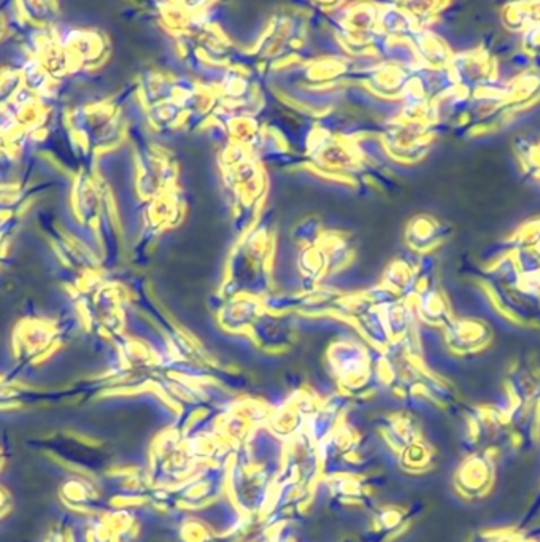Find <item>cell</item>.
<instances>
[{
    "mask_svg": "<svg viewBox=\"0 0 540 542\" xmlns=\"http://www.w3.org/2000/svg\"><path fill=\"white\" fill-rule=\"evenodd\" d=\"M93 180L89 177L86 169H81L75 175L74 186H72V212L75 213L77 220H80L83 225L93 226L96 217V204L93 201L94 194Z\"/></svg>",
    "mask_w": 540,
    "mask_h": 542,
    "instance_id": "obj_6",
    "label": "cell"
},
{
    "mask_svg": "<svg viewBox=\"0 0 540 542\" xmlns=\"http://www.w3.org/2000/svg\"><path fill=\"white\" fill-rule=\"evenodd\" d=\"M40 231L47 237L48 244L58 258L59 264L70 271L86 274L89 272L88 255L80 242L67 233L51 215H42L40 218Z\"/></svg>",
    "mask_w": 540,
    "mask_h": 542,
    "instance_id": "obj_3",
    "label": "cell"
},
{
    "mask_svg": "<svg viewBox=\"0 0 540 542\" xmlns=\"http://www.w3.org/2000/svg\"><path fill=\"white\" fill-rule=\"evenodd\" d=\"M21 220H10L0 223V268L8 258V252L12 247L13 237H15Z\"/></svg>",
    "mask_w": 540,
    "mask_h": 542,
    "instance_id": "obj_11",
    "label": "cell"
},
{
    "mask_svg": "<svg viewBox=\"0 0 540 542\" xmlns=\"http://www.w3.org/2000/svg\"><path fill=\"white\" fill-rule=\"evenodd\" d=\"M8 32V23L7 20H5V16L0 13V42L4 40L5 35H7Z\"/></svg>",
    "mask_w": 540,
    "mask_h": 542,
    "instance_id": "obj_13",
    "label": "cell"
},
{
    "mask_svg": "<svg viewBox=\"0 0 540 542\" xmlns=\"http://www.w3.org/2000/svg\"><path fill=\"white\" fill-rule=\"evenodd\" d=\"M502 23L504 28L513 32H525L531 28V16H529L528 4H509L502 10Z\"/></svg>",
    "mask_w": 540,
    "mask_h": 542,
    "instance_id": "obj_10",
    "label": "cell"
},
{
    "mask_svg": "<svg viewBox=\"0 0 540 542\" xmlns=\"http://www.w3.org/2000/svg\"><path fill=\"white\" fill-rule=\"evenodd\" d=\"M521 45H523V50H525L528 55L534 56V58H539L540 24H534V26H531V28H528L525 32H523V40H521Z\"/></svg>",
    "mask_w": 540,
    "mask_h": 542,
    "instance_id": "obj_12",
    "label": "cell"
},
{
    "mask_svg": "<svg viewBox=\"0 0 540 542\" xmlns=\"http://www.w3.org/2000/svg\"><path fill=\"white\" fill-rule=\"evenodd\" d=\"M456 337L459 344L466 345L469 349H479L490 341L491 331L482 320H463L456 325Z\"/></svg>",
    "mask_w": 540,
    "mask_h": 542,
    "instance_id": "obj_7",
    "label": "cell"
},
{
    "mask_svg": "<svg viewBox=\"0 0 540 542\" xmlns=\"http://www.w3.org/2000/svg\"><path fill=\"white\" fill-rule=\"evenodd\" d=\"M513 250H540V217L526 221L510 237Z\"/></svg>",
    "mask_w": 540,
    "mask_h": 542,
    "instance_id": "obj_9",
    "label": "cell"
},
{
    "mask_svg": "<svg viewBox=\"0 0 540 542\" xmlns=\"http://www.w3.org/2000/svg\"><path fill=\"white\" fill-rule=\"evenodd\" d=\"M32 142L29 132L7 105L0 107V182L20 163L24 147Z\"/></svg>",
    "mask_w": 540,
    "mask_h": 542,
    "instance_id": "obj_4",
    "label": "cell"
},
{
    "mask_svg": "<svg viewBox=\"0 0 540 542\" xmlns=\"http://www.w3.org/2000/svg\"><path fill=\"white\" fill-rule=\"evenodd\" d=\"M53 183L37 182L34 177L0 182V223L23 220L34 201L47 193Z\"/></svg>",
    "mask_w": 540,
    "mask_h": 542,
    "instance_id": "obj_2",
    "label": "cell"
},
{
    "mask_svg": "<svg viewBox=\"0 0 540 542\" xmlns=\"http://www.w3.org/2000/svg\"><path fill=\"white\" fill-rule=\"evenodd\" d=\"M24 88L23 67H0V107L12 101Z\"/></svg>",
    "mask_w": 540,
    "mask_h": 542,
    "instance_id": "obj_8",
    "label": "cell"
},
{
    "mask_svg": "<svg viewBox=\"0 0 540 542\" xmlns=\"http://www.w3.org/2000/svg\"><path fill=\"white\" fill-rule=\"evenodd\" d=\"M61 43L74 74L78 70L93 69L104 55L101 34L93 29H72L61 35Z\"/></svg>",
    "mask_w": 540,
    "mask_h": 542,
    "instance_id": "obj_5",
    "label": "cell"
},
{
    "mask_svg": "<svg viewBox=\"0 0 540 542\" xmlns=\"http://www.w3.org/2000/svg\"><path fill=\"white\" fill-rule=\"evenodd\" d=\"M13 8L16 37L20 39L21 47L27 55H34L58 37L56 23L61 15V7L56 2H16Z\"/></svg>",
    "mask_w": 540,
    "mask_h": 542,
    "instance_id": "obj_1",
    "label": "cell"
}]
</instances>
